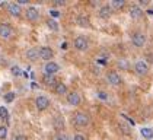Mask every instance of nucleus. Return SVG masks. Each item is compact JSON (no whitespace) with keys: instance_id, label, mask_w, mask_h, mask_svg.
Instances as JSON below:
<instances>
[{"instance_id":"obj_1","label":"nucleus","mask_w":153,"mask_h":140,"mask_svg":"<svg viewBox=\"0 0 153 140\" xmlns=\"http://www.w3.org/2000/svg\"><path fill=\"white\" fill-rule=\"evenodd\" d=\"M73 121H74V124H76L77 127H86V126L89 124V115H88L86 112L79 111V112H76V114L73 115Z\"/></svg>"},{"instance_id":"obj_2","label":"nucleus","mask_w":153,"mask_h":140,"mask_svg":"<svg viewBox=\"0 0 153 140\" xmlns=\"http://www.w3.org/2000/svg\"><path fill=\"white\" fill-rule=\"evenodd\" d=\"M13 34H15V31L9 23H0V36L1 38L9 39V38L13 36Z\"/></svg>"},{"instance_id":"obj_3","label":"nucleus","mask_w":153,"mask_h":140,"mask_svg":"<svg viewBox=\"0 0 153 140\" xmlns=\"http://www.w3.org/2000/svg\"><path fill=\"white\" fill-rule=\"evenodd\" d=\"M74 47H76L79 51H86V50L89 48V42H88V39H86L83 35H79V36H76V39H74Z\"/></svg>"},{"instance_id":"obj_4","label":"nucleus","mask_w":153,"mask_h":140,"mask_svg":"<svg viewBox=\"0 0 153 140\" xmlns=\"http://www.w3.org/2000/svg\"><path fill=\"white\" fill-rule=\"evenodd\" d=\"M25 16H26V19H28V21L35 22V21H38V18H39V12H38V9H36V7L31 6V7H28V9H26V12H25Z\"/></svg>"},{"instance_id":"obj_5","label":"nucleus","mask_w":153,"mask_h":140,"mask_svg":"<svg viewBox=\"0 0 153 140\" xmlns=\"http://www.w3.org/2000/svg\"><path fill=\"white\" fill-rule=\"evenodd\" d=\"M131 41H133V45L134 47H143L146 44V35L143 34V32H136V34L133 35Z\"/></svg>"},{"instance_id":"obj_6","label":"nucleus","mask_w":153,"mask_h":140,"mask_svg":"<svg viewBox=\"0 0 153 140\" xmlns=\"http://www.w3.org/2000/svg\"><path fill=\"white\" fill-rule=\"evenodd\" d=\"M54 57V51L50 48V47H41L39 48V58L42 60H47V63Z\"/></svg>"},{"instance_id":"obj_7","label":"nucleus","mask_w":153,"mask_h":140,"mask_svg":"<svg viewBox=\"0 0 153 140\" xmlns=\"http://www.w3.org/2000/svg\"><path fill=\"white\" fill-rule=\"evenodd\" d=\"M134 70H136L137 74H146L149 71V66H147V63L144 60H139L134 64Z\"/></svg>"},{"instance_id":"obj_8","label":"nucleus","mask_w":153,"mask_h":140,"mask_svg":"<svg viewBox=\"0 0 153 140\" xmlns=\"http://www.w3.org/2000/svg\"><path fill=\"white\" fill-rule=\"evenodd\" d=\"M35 105L39 111H44V109H47L48 106H50V99H48L47 96H38L35 99Z\"/></svg>"},{"instance_id":"obj_9","label":"nucleus","mask_w":153,"mask_h":140,"mask_svg":"<svg viewBox=\"0 0 153 140\" xmlns=\"http://www.w3.org/2000/svg\"><path fill=\"white\" fill-rule=\"evenodd\" d=\"M106 80H108V83H111L112 86H120L121 85V77H120V74L117 71H109L108 76H106Z\"/></svg>"},{"instance_id":"obj_10","label":"nucleus","mask_w":153,"mask_h":140,"mask_svg":"<svg viewBox=\"0 0 153 140\" xmlns=\"http://www.w3.org/2000/svg\"><path fill=\"white\" fill-rule=\"evenodd\" d=\"M44 70H45V74H53L54 76L57 71H60V66L57 63H54V61H48L45 64V67H44Z\"/></svg>"},{"instance_id":"obj_11","label":"nucleus","mask_w":153,"mask_h":140,"mask_svg":"<svg viewBox=\"0 0 153 140\" xmlns=\"http://www.w3.org/2000/svg\"><path fill=\"white\" fill-rule=\"evenodd\" d=\"M7 12H9L12 16H21L22 7H21V4H18V3H9V4H7Z\"/></svg>"},{"instance_id":"obj_12","label":"nucleus","mask_w":153,"mask_h":140,"mask_svg":"<svg viewBox=\"0 0 153 140\" xmlns=\"http://www.w3.org/2000/svg\"><path fill=\"white\" fill-rule=\"evenodd\" d=\"M80 95L77 92H70V93H67V102L70 105H73V106H77V105L80 104Z\"/></svg>"},{"instance_id":"obj_13","label":"nucleus","mask_w":153,"mask_h":140,"mask_svg":"<svg viewBox=\"0 0 153 140\" xmlns=\"http://www.w3.org/2000/svg\"><path fill=\"white\" fill-rule=\"evenodd\" d=\"M141 15H143V10H141L140 6H131L130 7V16H131V19H140Z\"/></svg>"},{"instance_id":"obj_14","label":"nucleus","mask_w":153,"mask_h":140,"mask_svg":"<svg viewBox=\"0 0 153 140\" xmlns=\"http://www.w3.org/2000/svg\"><path fill=\"white\" fill-rule=\"evenodd\" d=\"M26 58L31 60V61H36L39 58V50L38 48H29L26 51Z\"/></svg>"},{"instance_id":"obj_15","label":"nucleus","mask_w":153,"mask_h":140,"mask_svg":"<svg viewBox=\"0 0 153 140\" xmlns=\"http://www.w3.org/2000/svg\"><path fill=\"white\" fill-rule=\"evenodd\" d=\"M56 77L53 76V74H44L42 76V83L45 85V86H56L57 83H56Z\"/></svg>"},{"instance_id":"obj_16","label":"nucleus","mask_w":153,"mask_h":140,"mask_svg":"<svg viewBox=\"0 0 153 140\" xmlns=\"http://www.w3.org/2000/svg\"><path fill=\"white\" fill-rule=\"evenodd\" d=\"M111 13H112V9H111V6H102L101 9H99V16L101 18H104V19H108L109 16H111Z\"/></svg>"},{"instance_id":"obj_17","label":"nucleus","mask_w":153,"mask_h":140,"mask_svg":"<svg viewBox=\"0 0 153 140\" xmlns=\"http://www.w3.org/2000/svg\"><path fill=\"white\" fill-rule=\"evenodd\" d=\"M77 25L82 26V28H89V26H91L89 18L85 16V15H79V16H77Z\"/></svg>"},{"instance_id":"obj_18","label":"nucleus","mask_w":153,"mask_h":140,"mask_svg":"<svg viewBox=\"0 0 153 140\" xmlns=\"http://www.w3.org/2000/svg\"><path fill=\"white\" fill-rule=\"evenodd\" d=\"M54 91H56L57 95H67V86L64 83H57L56 88H54Z\"/></svg>"},{"instance_id":"obj_19","label":"nucleus","mask_w":153,"mask_h":140,"mask_svg":"<svg viewBox=\"0 0 153 140\" xmlns=\"http://www.w3.org/2000/svg\"><path fill=\"white\" fill-rule=\"evenodd\" d=\"M140 133H141V136H143L144 139H152L153 137V130L150 127H143L140 130Z\"/></svg>"},{"instance_id":"obj_20","label":"nucleus","mask_w":153,"mask_h":140,"mask_svg":"<svg viewBox=\"0 0 153 140\" xmlns=\"http://www.w3.org/2000/svg\"><path fill=\"white\" fill-rule=\"evenodd\" d=\"M54 127L57 128V130H63L64 127V120H63V117H56L54 118Z\"/></svg>"},{"instance_id":"obj_21","label":"nucleus","mask_w":153,"mask_h":140,"mask_svg":"<svg viewBox=\"0 0 153 140\" xmlns=\"http://www.w3.org/2000/svg\"><path fill=\"white\" fill-rule=\"evenodd\" d=\"M124 4H126V1H124V0H112V1H111V6H112V7H115V9H121V7H124Z\"/></svg>"},{"instance_id":"obj_22","label":"nucleus","mask_w":153,"mask_h":140,"mask_svg":"<svg viewBox=\"0 0 153 140\" xmlns=\"http://www.w3.org/2000/svg\"><path fill=\"white\" fill-rule=\"evenodd\" d=\"M6 136H7V128L4 127V126H1L0 127V139H6Z\"/></svg>"},{"instance_id":"obj_23","label":"nucleus","mask_w":153,"mask_h":140,"mask_svg":"<svg viewBox=\"0 0 153 140\" xmlns=\"http://www.w3.org/2000/svg\"><path fill=\"white\" fill-rule=\"evenodd\" d=\"M13 99H15V93L13 92H9L4 95V101H6V102H12Z\"/></svg>"},{"instance_id":"obj_24","label":"nucleus","mask_w":153,"mask_h":140,"mask_svg":"<svg viewBox=\"0 0 153 140\" xmlns=\"http://www.w3.org/2000/svg\"><path fill=\"white\" fill-rule=\"evenodd\" d=\"M0 117H1V118H9L7 109H6L4 106H0Z\"/></svg>"},{"instance_id":"obj_25","label":"nucleus","mask_w":153,"mask_h":140,"mask_svg":"<svg viewBox=\"0 0 153 140\" xmlns=\"http://www.w3.org/2000/svg\"><path fill=\"white\" fill-rule=\"evenodd\" d=\"M56 140H71L67 134H64V133H59L57 136H56Z\"/></svg>"},{"instance_id":"obj_26","label":"nucleus","mask_w":153,"mask_h":140,"mask_svg":"<svg viewBox=\"0 0 153 140\" xmlns=\"http://www.w3.org/2000/svg\"><path fill=\"white\" fill-rule=\"evenodd\" d=\"M48 28H51L53 31H57V29H59L57 22H54V21H48Z\"/></svg>"},{"instance_id":"obj_27","label":"nucleus","mask_w":153,"mask_h":140,"mask_svg":"<svg viewBox=\"0 0 153 140\" xmlns=\"http://www.w3.org/2000/svg\"><path fill=\"white\" fill-rule=\"evenodd\" d=\"M12 73L15 74V76H19V74H21V69H19L18 66H13V67H12Z\"/></svg>"},{"instance_id":"obj_28","label":"nucleus","mask_w":153,"mask_h":140,"mask_svg":"<svg viewBox=\"0 0 153 140\" xmlns=\"http://www.w3.org/2000/svg\"><path fill=\"white\" fill-rule=\"evenodd\" d=\"M12 140H28V139H26V136H24V134H18V136H15Z\"/></svg>"},{"instance_id":"obj_29","label":"nucleus","mask_w":153,"mask_h":140,"mask_svg":"<svg viewBox=\"0 0 153 140\" xmlns=\"http://www.w3.org/2000/svg\"><path fill=\"white\" fill-rule=\"evenodd\" d=\"M73 140H86V137H85L83 134H76V136L73 137Z\"/></svg>"},{"instance_id":"obj_30","label":"nucleus","mask_w":153,"mask_h":140,"mask_svg":"<svg viewBox=\"0 0 153 140\" xmlns=\"http://www.w3.org/2000/svg\"><path fill=\"white\" fill-rule=\"evenodd\" d=\"M50 13H51V16H53V18H59V16H60V12L59 10H51Z\"/></svg>"},{"instance_id":"obj_31","label":"nucleus","mask_w":153,"mask_h":140,"mask_svg":"<svg viewBox=\"0 0 153 140\" xmlns=\"http://www.w3.org/2000/svg\"><path fill=\"white\" fill-rule=\"evenodd\" d=\"M98 96H99L101 99H108V95H106L105 92H99L98 93Z\"/></svg>"},{"instance_id":"obj_32","label":"nucleus","mask_w":153,"mask_h":140,"mask_svg":"<svg viewBox=\"0 0 153 140\" xmlns=\"http://www.w3.org/2000/svg\"><path fill=\"white\" fill-rule=\"evenodd\" d=\"M118 64H120L121 67H127V63H126L124 60H120V63H118Z\"/></svg>"},{"instance_id":"obj_33","label":"nucleus","mask_w":153,"mask_h":140,"mask_svg":"<svg viewBox=\"0 0 153 140\" xmlns=\"http://www.w3.org/2000/svg\"><path fill=\"white\" fill-rule=\"evenodd\" d=\"M120 127H121V128H124V131H126V133H128V127H127L126 124H120Z\"/></svg>"},{"instance_id":"obj_34","label":"nucleus","mask_w":153,"mask_h":140,"mask_svg":"<svg viewBox=\"0 0 153 140\" xmlns=\"http://www.w3.org/2000/svg\"><path fill=\"white\" fill-rule=\"evenodd\" d=\"M56 4H59L60 6V4H63V1H61V0H56Z\"/></svg>"}]
</instances>
